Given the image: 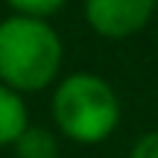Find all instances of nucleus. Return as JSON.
Masks as SVG:
<instances>
[{
    "label": "nucleus",
    "mask_w": 158,
    "mask_h": 158,
    "mask_svg": "<svg viewBox=\"0 0 158 158\" xmlns=\"http://www.w3.org/2000/svg\"><path fill=\"white\" fill-rule=\"evenodd\" d=\"M64 47L44 18L9 15L0 21V82L18 94H35L56 82Z\"/></svg>",
    "instance_id": "f257e3e1"
},
{
    "label": "nucleus",
    "mask_w": 158,
    "mask_h": 158,
    "mask_svg": "<svg viewBox=\"0 0 158 158\" xmlns=\"http://www.w3.org/2000/svg\"><path fill=\"white\" fill-rule=\"evenodd\" d=\"M53 120L73 143H102L120 123L117 91L102 76L79 70L64 76L53 91Z\"/></svg>",
    "instance_id": "f03ea898"
},
{
    "label": "nucleus",
    "mask_w": 158,
    "mask_h": 158,
    "mask_svg": "<svg viewBox=\"0 0 158 158\" xmlns=\"http://www.w3.org/2000/svg\"><path fill=\"white\" fill-rule=\"evenodd\" d=\"M158 0H85V21L102 38H132L155 15Z\"/></svg>",
    "instance_id": "7ed1b4c3"
},
{
    "label": "nucleus",
    "mask_w": 158,
    "mask_h": 158,
    "mask_svg": "<svg viewBox=\"0 0 158 158\" xmlns=\"http://www.w3.org/2000/svg\"><path fill=\"white\" fill-rule=\"evenodd\" d=\"M29 126V108L23 102V94L12 91L0 82V149L15 147V141Z\"/></svg>",
    "instance_id": "20e7f679"
},
{
    "label": "nucleus",
    "mask_w": 158,
    "mask_h": 158,
    "mask_svg": "<svg viewBox=\"0 0 158 158\" xmlns=\"http://www.w3.org/2000/svg\"><path fill=\"white\" fill-rule=\"evenodd\" d=\"M12 149L18 158H59V138L44 126H27Z\"/></svg>",
    "instance_id": "39448f33"
},
{
    "label": "nucleus",
    "mask_w": 158,
    "mask_h": 158,
    "mask_svg": "<svg viewBox=\"0 0 158 158\" xmlns=\"http://www.w3.org/2000/svg\"><path fill=\"white\" fill-rule=\"evenodd\" d=\"M68 3V0H6V6H9L15 15H27V18H50L56 15V12H62V6Z\"/></svg>",
    "instance_id": "423d86ee"
},
{
    "label": "nucleus",
    "mask_w": 158,
    "mask_h": 158,
    "mask_svg": "<svg viewBox=\"0 0 158 158\" xmlns=\"http://www.w3.org/2000/svg\"><path fill=\"white\" fill-rule=\"evenodd\" d=\"M129 158H158V132H147L138 138Z\"/></svg>",
    "instance_id": "0eeeda50"
}]
</instances>
